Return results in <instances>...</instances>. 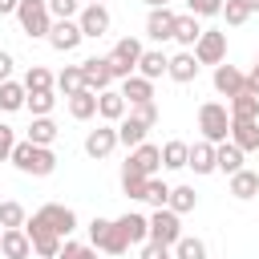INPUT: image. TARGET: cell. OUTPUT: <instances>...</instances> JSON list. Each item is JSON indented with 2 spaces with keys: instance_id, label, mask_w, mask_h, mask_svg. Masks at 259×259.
I'll return each instance as SVG.
<instances>
[{
  "instance_id": "obj_1",
  "label": "cell",
  "mask_w": 259,
  "mask_h": 259,
  "mask_svg": "<svg viewBox=\"0 0 259 259\" xmlns=\"http://www.w3.org/2000/svg\"><path fill=\"white\" fill-rule=\"evenodd\" d=\"M8 162H12L20 174H28V178H49V174L57 170V154H53V146H32L28 138H16Z\"/></svg>"
},
{
  "instance_id": "obj_2",
  "label": "cell",
  "mask_w": 259,
  "mask_h": 259,
  "mask_svg": "<svg viewBox=\"0 0 259 259\" xmlns=\"http://www.w3.org/2000/svg\"><path fill=\"white\" fill-rule=\"evenodd\" d=\"M198 130H202V138L206 142H227V134H231V109L223 105V101H202L198 105Z\"/></svg>"
},
{
  "instance_id": "obj_3",
  "label": "cell",
  "mask_w": 259,
  "mask_h": 259,
  "mask_svg": "<svg viewBox=\"0 0 259 259\" xmlns=\"http://www.w3.org/2000/svg\"><path fill=\"white\" fill-rule=\"evenodd\" d=\"M138 57H142V40L138 36H121L113 49H109V69H113V81H125L134 69H138Z\"/></svg>"
},
{
  "instance_id": "obj_4",
  "label": "cell",
  "mask_w": 259,
  "mask_h": 259,
  "mask_svg": "<svg viewBox=\"0 0 259 259\" xmlns=\"http://www.w3.org/2000/svg\"><path fill=\"white\" fill-rule=\"evenodd\" d=\"M146 219H150V239L154 243L174 247L182 239V214H174L170 206H154V214H146Z\"/></svg>"
},
{
  "instance_id": "obj_5",
  "label": "cell",
  "mask_w": 259,
  "mask_h": 259,
  "mask_svg": "<svg viewBox=\"0 0 259 259\" xmlns=\"http://www.w3.org/2000/svg\"><path fill=\"white\" fill-rule=\"evenodd\" d=\"M190 53H194L198 65H223L227 61V32L223 28H202Z\"/></svg>"
},
{
  "instance_id": "obj_6",
  "label": "cell",
  "mask_w": 259,
  "mask_h": 259,
  "mask_svg": "<svg viewBox=\"0 0 259 259\" xmlns=\"http://www.w3.org/2000/svg\"><path fill=\"white\" fill-rule=\"evenodd\" d=\"M89 243L97 251H105V255H125L130 251V243L121 239V231L113 227V219H101V214L89 223Z\"/></svg>"
},
{
  "instance_id": "obj_7",
  "label": "cell",
  "mask_w": 259,
  "mask_h": 259,
  "mask_svg": "<svg viewBox=\"0 0 259 259\" xmlns=\"http://www.w3.org/2000/svg\"><path fill=\"white\" fill-rule=\"evenodd\" d=\"M16 20H20V32H24V36H32V40H45V36H49V28H53L49 8H45V4H28V0H20Z\"/></svg>"
},
{
  "instance_id": "obj_8",
  "label": "cell",
  "mask_w": 259,
  "mask_h": 259,
  "mask_svg": "<svg viewBox=\"0 0 259 259\" xmlns=\"http://www.w3.org/2000/svg\"><path fill=\"white\" fill-rule=\"evenodd\" d=\"M24 235H28L32 251H36L40 259H57V251H61V235H53V231L45 227L40 214H28V219H24Z\"/></svg>"
},
{
  "instance_id": "obj_9",
  "label": "cell",
  "mask_w": 259,
  "mask_h": 259,
  "mask_svg": "<svg viewBox=\"0 0 259 259\" xmlns=\"http://www.w3.org/2000/svg\"><path fill=\"white\" fill-rule=\"evenodd\" d=\"M109 24H113V16H109V8L105 4H81V12H77V28H81V36L89 40H97V36H105L109 32Z\"/></svg>"
},
{
  "instance_id": "obj_10",
  "label": "cell",
  "mask_w": 259,
  "mask_h": 259,
  "mask_svg": "<svg viewBox=\"0 0 259 259\" xmlns=\"http://www.w3.org/2000/svg\"><path fill=\"white\" fill-rule=\"evenodd\" d=\"M36 214H40V219H45V227H49L53 235H61V239H69V235L77 231V210H73V206H65V202H45Z\"/></svg>"
},
{
  "instance_id": "obj_11",
  "label": "cell",
  "mask_w": 259,
  "mask_h": 259,
  "mask_svg": "<svg viewBox=\"0 0 259 259\" xmlns=\"http://www.w3.org/2000/svg\"><path fill=\"white\" fill-rule=\"evenodd\" d=\"M113 150H117V125H113V121H101L97 130H89V134H85V154H89L93 162L109 158Z\"/></svg>"
},
{
  "instance_id": "obj_12",
  "label": "cell",
  "mask_w": 259,
  "mask_h": 259,
  "mask_svg": "<svg viewBox=\"0 0 259 259\" xmlns=\"http://www.w3.org/2000/svg\"><path fill=\"white\" fill-rule=\"evenodd\" d=\"M125 170H138V174H158L162 170V146H154V142H142V146H134L130 150V158L121 162Z\"/></svg>"
},
{
  "instance_id": "obj_13",
  "label": "cell",
  "mask_w": 259,
  "mask_h": 259,
  "mask_svg": "<svg viewBox=\"0 0 259 259\" xmlns=\"http://www.w3.org/2000/svg\"><path fill=\"white\" fill-rule=\"evenodd\" d=\"M174 8L170 4H162V8H150V16H146V36L154 40V45H162V40H174Z\"/></svg>"
},
{
  "instance_id": "obj_14",
  "label": "cell",
  "mask_w": 259,
  "mask_h": 259,
  "mask_svg": "<svg viewBox=\"0 0 259 259\" xmlns=\"http://www.w3.org/2000/svg\"><path fill=\"white\" fill-rule=\"evenodd\" d=\"M81 81H85V89H93V93L109 89V85H113L109 61H105V57H85V61H81Z\"/></svg>"
},
{
  "instance_id": "obj_15",
  "label": "cell",
  "mask_w": 259,
  "mask_h": 259,
  "mask_svg": "<svg viewBox=\"0 0 259 259\" xmlns=\"http://www.w3.org/2000/svg\"><path fill=\"white\" fill-rule=\"evenodd\" d=\"M210 81H214V93H219V97H235V93L247 89V73H243L239 65H227V61L214 65V77H210Z\"/></svg>"
},
{
  "instance_id": "obj_16",
  "label": "cell",
  "mask_w": 259,
  "mask_h": 259,
  "mask_svg": "<svg viewBox=\"0 0 259 259\" xmlns=\"http://www.w3.org/2000/svg\"><path fill=\"white\" fill-rule=\"evenodd\" d=\"M227 142H235L243 154H255L259 150V117H231Z\"/></svg>"
},
{
  "instance_id": "obj_17",
  "label": "cell",
  "mask_w": 259,
  "mask_h": 259,
  "mask_svg": "<svg viewBox=\"0 0 259 259\" xmlns=\"http://www.w3.org/2000/svg\"><path fill=\"white\" fill-rule=\"evenodd\" d=\"M113 227L121 231V239H125L130 247H142V243L150 239V219L138 214V210H125L121 219H113Z\"/></svg>"
},
{
  "instance_id": "obj_18",
  "label": "cell",
  "mask_w": 259,
  "mask_h": 259,
  "mask_svg": "<svg viewBox=\"0 0 259 259\" xmlns=\"http://www.w3.org/2000/svg\"><path fill=\"white\" fill-rule=\"evenodd\" d=\"M57 53H73L85 36H81V28H77V20H53V28H49V36H45Z\"/></svg>"
},
{
  "instance_id": "obj_19",
  "label": "cell",
  "mask_w": 259,
  "mask_h": 259,
  "mask_svg": "<svg viewBox=\"0 0 259 259\" xmlns=\"http://www.w3.org/2000/svg\"><path fill=\"white\" fill-rule=\"evenodd\" d=\"M198 69H202V65L194 61V53H190V49H178V53L166 61V77H170V81H178V85H190V81L198 77Z\"/></svg>"
},
{
  "instance_id": "obj_20",
  "label": "cell",
  "mask_w": 259,
  "mask_h": 259,
  "mask_svg": "<svg viewBox=\"0 0 259 259\" xmlns=\"http://www.w3.org/2000/svg\"><path fill=\"white\" fill-rule=\"evenodd\" d=\"M0 255L4 259H28L32 255V243H28L24 227H4L0 231Z\"/></svg>"
},
{
  "instance_id": "obj_21",
  "label": "cell",
  "mask_w": 259,
  "mask_h": 259,
  "mask_svg": "<svg viewBox=\"0 0 259 259\" xmlns=\"http://www.w3.org/2000/svg\"><path fill=\"white\" fill-rule=\"evenodd\" d=\"M125 113H130V105H125V97H121L113 85L97 93V117H101V121H113V125H117Z\"/></svg>"
},
{
  "instance_id": "obj_22",
  "label": "cell",
  "mask_w": 259,
  "mask_h": 259,
  "mask_svg": "<svg viewBox=\"0 0 259 259\" xmlns=\"http://www.w3.org/2000/svg\"><path fill=\"white\" fill-rule=\"evenodd\" d=\"M227 194L231 198H239V202H251V198H259V174L255 170H235L231 174V182H227Z\"/></svg>"
},
{
  "instance_id": "obj_23",
  "label": "cell",
  "mask_w": 259,
  "mask_h": 259,
  "mask_svg": "<svg viewBox=\"0 0 259 259\" xmlns=\"http://www.w3.org/2000/svg\"><path fill=\"white\" fill-rule=\"evenodd\" d=\"M117 93L125 97V105H142V101H154V81H146L142 73H130Z\"/></svg>"
},
{
  "instance_id": "obj_24",
  "label": "cell",
  "mask_w": 259,
  "mask_h": 259,
  "mask_svg": "<svg viewBox=\"0 0 259 259\" xmlns=\"http://www.w3.org/2000/svg\"><path fill=\"white\" fill-rule=\"evenodd\" d=\"M65 105H69V117H73V121H89V117H97V93H93V89H77V93H69Z\"/></svg>"
},
{
  "instance_id": "obj_25",
  "label": "cell",
  "mask_w": 259,
  "mask_h": 259,
  "mask_svg": "<svg viewBox=\"0 0 259 259\" xmlns=\"http://www.w3.org/2000/svg\"><path fill=\"white\" fill-rule=\"evenodd\" d=\"M146 134H150V125H146V121H138L134 113H125V117L117 121V146H125V150L142 146V142H146Z\"/></svg>"
},
{
  "instance_id": "obj_26",
  "label": "cell",
  "mask_w": 259,
  "mask_h": 259,
  "mask_svg": "<svg viewBox=\"0 0 259 259\" xmlns=\"http://www.w3.org/2000/svg\"><path fill=\"white\" fill-rule=\"evenodd\" d=\"M186 166H190L194 174H214V142L198 138V142L190 146V154H186Z\"/></svg>"
},
{
  "instance_id": "obj_27",
  "label": "cell",
  "mask_w": 259,
  "mask_h": 259,
  "mask_svg": "<svg viewBox=\"0 0 259 259\" xmlns=\"http://www.w3.org/2000/svg\"><path fill=\"white\" fill-rule=\"evenodd\" d=\"M166 53L162 49H142V57H138V69L134 73H142L146 81H158V77H166Z\"/></svg>"
},
{
  "instance_id": "obj_28",
  "label": "cell",
  "mask_w": 259,
  "mask_h": 259,
  "mask_svg": "<svg viewBox=\"0 0 259 259\" xmlns=\"http://www.w3.org/2000/svg\"><path fill=\"white\" fill-rule=\"evenodd\" d=\"M243 158H247V154H243L235 142H219V146H214V170H223L227 178H231L235 170H243Z\"/></svg>"
},
{
  "instance_id": "obj_29",
  "label": "cell",
  "mask_w": 259,
  "mask_h": 259,
  "mask_svg": "<svg viewBox=\"0 0 259 259\" xmlns=\"http://www.w3.org/2000/svg\"><path fill=\"white\" fill-rule=\"evenodd\" d=\"M198 32H202V20H198V16H190V12H182V16H174V40H178L182 49H194V40H198Z\"/></svg>"
},
{
  "instance_id": "obj_30",
  "label": "cell",
  "mask_w": 259,
  "mask_h": 259,
  "mask_svg": "<svg viewBox=\"0 0 259 259\" xmlns=\"http://www.w3.org/2000/svg\"><path fill=\"white\" fill-rule=\"evenodd\" d=\"M24 97H28V89H24V81H0V109L4 113H16V109H24Z\"/></svg>"
},
{
  "instance_id": "obj_31",
  "label": "cell",
  "mask_w": 259,
  "mask_h": 259,
  "mask_svg": "<svg viewBox=\"0 0 259 259\" xmlns=\"http://www.w3.org/2000/svg\"><path fill=\"white\" fill-rule=\"evenodd\" d=\"M53 105H57V89H32V93L24 97V109H28L32 117H49Z\"/></svg>"
},
{
  "instance_id": "obj_32",
  "label": "cell",
  "mask_w": 259,
  "mask_h": 259,
  "mask_svg": "<svg viewBox=\"0 0 259 259\" xmlns=\"http://www.w3.org/2000/svg\"><path fill=\"white\" fill-rule=\"evenodd\" d=\"M57 134H61V130H57V121H53V117H32V125H28V134H24V138H28L32 146H53V142H57Z\"/></svg>"
},
{
  "instance_id": "obj_33",
  "label": "cell",
  "mask_w": 259,
  "mask_h": 259,
  "mask_svg": "<svg viewBox=\"0 0 259 259\" xmlns=\"http://www.w3.org/2000/svg\"><path fill=\"white\" fill-rule=\"evenodd\" d=\"M186 154H190V146L182 138H170L162 146V170H186Z\"/></svg>"
},
{
  "instance_id": "obj_34",
  "label": "cell",
  "mask_w": 259,
  "mask_h": 259,
  "mask_svg": "<svg viewBox=\"0 0 259 259\" xmlns=\"http://www.w3.org/2000/svg\"><path fill=\"white\" fill-rule=\"evenodd\" d=\"M227 109H231V117H259V93L243 89V93L227 97Z\"/></svg>"
},
{
  "instance_id": "obj_35",
  "label": "cell",
  "mask_w": 259,
  "mask_h": 259,
  "mask_svg": "<svg viewBox=\"0 0 259 259\" xmlns=\"http://www.w3.org/2000/svg\"><path fill=\"white\" fill-rule=\"evenodd\" d=\"M166 206H170L174 214H190V210L198 206V194H194V186H170V198H166Z\"/></svg>"
},
{
  "instance_id": "obj_36",
  "label": "cell",
  "mask_w": 259,
  "mask_h": 259,
  "mask_svg": "<svg viewBox=\"0 0 259 259\" xmlns=\"http://www.w3.org/2000/svg\"><path fill=\"white\" fill-rule=\"evenodd\" d=\"M53 89H57L61 97H69V93H77V89H85V81H81V65H65V69L57 73V81H53Z\"/></svg>"
},
{
  "instance_id": "obj_37",
  "label": "cell",
  "mask_w": 259,
  "mask_h": 259,
  "mask_svg": "<svg viewBox=\"0 0 259 259\" xmlns=\"http://www.w3.org/2000/svg\"><path fill=\"white\" fill-rule=\"evenodd\" d=\"M170 255H174V259H206V243H202L198 235H182V239L170 247Z\"/></svg>"
},
{
  "instance_id": "obj_38",
  "label": "cell",
  "mask_w": 259,
  "mask_h": 259,
  "mask_svg": "<svg viewBox=\"0 0 259 259\" xmlns=\"http://www.w3.org/2000/svg\"><path fill=\"white\" fill-rule=\"evenodd\" d=\"M166 198H170V182H162L158 174H150V178H146V194H142V202H150V206H166Z\"/></svg>"
},
{
  "instance_id": "obj_39",
  "label": "cell",
  "mask_w": 259,
  "mask_h": 259,
  "mask_svg": "<svg viewBox=\"0 0 259 259\" xmlns=\"http://www.w3.org/2000/svg\"><path fill=\"white\" fill-rule=\"evenodd\" d=\"M57 259H97V247L93 243H77V239H61Z\"/></svg>"
},
{
  "instance_id": "obj_40",
  "label": "cell",
  "mask_w": 259,
  "mask_h": 259,
  "mask_svg": "<svg viewBox=\"0 0 259 259\" xmlns=\"http://www.w3.org/2000/svg\"><path fill=\"white\" fill-rule=\"evenodd\" d=\"M121 194L142 202V194H146V174H138V170H125V166H121Z\"/></svg>"
},
{
  "instance_id": "obj_41",
  "label": "cell",
  "mask_w": 259,
  "mask_h": 259,
  "mask_svg": "<svg viewBox=\"0 0 259 259\" xmlns=\"http://www.w3.org/2000/svg\"><path fill=\"white\" fill-rule=\"evenodd\" d=\"M24 219H28V210L16 198H4L0 202V227H24Z\"/></svg>"
},
{
  "instance_id": "obj_42",
  "label": "cell",
  "mask_w": 259,
  "mask_h": 259,
  "mask_svg": "<svg viewBox=\"0 0 259 259\" xmlns=\"http://www.w3.org/2000/svg\"><path fill=\"white\" fill-rule=\"evenodd\" d=\"M53 81H57V77H53L45 65H28V73H24V89H28V93H32V89H53Z\"/></svg>"
},
{
  "instance_id": "obj_43",
  "label": "cell",
  "mask_w": 259,
  "mask_h": 259,
  "mask_svg": "<svg viewBox=\"0 0 259 259\" xmlns=\"http://www.w3.org/2000/svg\"><path fill=\"white\" fill-rule=\"evenodd\" d=\"M45 8H49V16H53V20H77L81 0H45Z\"/></svg>"
},
{
  "instance_id": "obj_44",
  "label": "cell",
  "mask_w": 259,
  "mask_h": 259,
  "mask_svg": "<svg viewBox=\"0 0 259 259\" xmlns=\"http://www.w3.org/2000/svg\"><path fill=\"white\" fill-rule=\"evenodd\" d=\"M219 16H223L231 28H239V24H247V20H251V12H247L239 0H223V12H219Z\"/></svg>"
},
{
  "instance_id": "obj_45",
  "label": "cell",
  "mask_w": 259,
  "mask_h": 259,
  "mask_svg": "<svg viewBox=\"0 0 259 259\" xmlns=\"http://www.w3.org/2000/svg\"><path fill=\"white\" fill-rule=\"evenodd\" d=\"M186 12H190V16H198V20L219 16V12H223V0H186Z\"/></svg>"
},
{
  "instance_id": "obj_46",
  "label": "cell",
  "mask_w": 259,
  "mask_h": 259,
  "mask_svg": "<svg viewBox=\"0 0 259 259\" xmlns=\"http://www.w3.org/2000/svg\"><path fill=\"white\" fill-rule=\"evenodd\" d=\"M130 113H134L138 121H146L150 130L158 125V101H142V105H130Z\"/></svg>"
},
{
  "instance_id": "obj_47",
  "label": "cell",
  "mask_w": 259,
  "mask_h": 259,
  "mask_svg": "<svg viewBox=\"0 0 259 259\" xmlns=\"http://www.w3.org/2000/svg\"><path fill=\"white\" fill-rule=\"evenodd\" d=\"M12 146H16V130H12L8 121H0V162H8Z\"/></svg>"
},
{
  "instance_id": "obj_48",
  "label": "cell",
  "mask_w": 259,
  "mask_h": 259,
  "mask_svg": "<svg viewBox=\"0 0 259 259\" xmlns=\"http://www.w3.org/2000/svg\"><path fill=\"white\" fill-rule=\"evenodd\" d=\"M138 259H174V255H170V247H162V243L146 239V243H142V255H138Z\"/></svg>"
},
{
  "instance_id": "obj_49",
  "label": "cell",
  "mask_w": 259,
  "mask_h": 259,
  "mask_svg": "<svg viewBox=\"0 0 259 259\" xmlns=\"http://www.w3.org/2000/svg\"><path fill=\"white\" fill-rule=\"evenodd\" d=\"M12 65H16V61H12V53H4V49H0V81H8V77H12Z\"/></svg>"
},
{
  "instance_id": "obj_50",
  "label": "cell",
  "mask_w": 259,
  "mask_h": 259,
  "mask_svg": "<svg viewBox=\"0 0 259 259\" xmlns=\"http://www.w3.org/2000/svg\"><path fill=\"white\" fill-rule=\"evenodd\" d=\"M16 8H20V0H0V16H16Z\"/></svg>"
},
{
  "instance_id": "obj_51",
  "label": "cell",
  "mask_w": 259,
  "mask_h": 259,
  "mask_svg": "<svg viewBox=\"0 0 259 259\" xmlns=\"http://www.w3.org/2000/svg\"><path fill=\"white\" fill-rule=\"evenodd\" d=\"M247 89H251V93H259V65L247 73Z\"/></svg>"
},
{
  "instance_id": "obj_52",
  "label": "cell",
  "mask_w": 259,
  "mask_h": 259,
  "mask_svg": "<svg viewBox=\"0 0 259 259\" xmlns=\"http://www.w3.org/2000/svg\"><path fill=\"white\" fill-rule=\"evenodd\" d=\"M239 4H243L247 12H259V0H239Z\"/></svg>"
},
{
  "instance_id": "obj_53",
  "label": "cell",
  "mask_w": 259,
  "mask_h": 259,
  "mask_svg": "<svg viewBox=\"0 0 259 259\" xmlns=\"http://www.w3.org/2000/svg\"><path fill=\"white\" fill-rule=\"evenodd\" d=\"M146 8H162V4H170V0H142Z\"/></svg>"
},
{
  "instance_id": "obj_54",
  "label": "cell",
  "mask_w": 259,
  "mask_h": 259,
  "mask_svg": "<svg viewBox=\"0 0 259 259\" xmlns=\"http://www.w3.org/2000/svg\"><path fill=\"white\" fill-rule=\"evenodd\" d=\"M81 4H105V0H81Z\"/></svg>"
},
{
  "instance_id": "obj_55",
  "label": "cell",
  "mask_w": 259,
  "mask_h": 259,
  "mask_svg": "<svg viewBox=\"0 0 259 259\" xmlns=\"http://www.w3.org/2000/svg\"><path fill=\"white\" fill-rule=\"evenodd\" d=\"M28 4H45V0H28Z\"/></svg>"
},
{
  "instance_id": "obj_56",
  "label": "cell",
  "mask_w": 259,
  "mask_h": 259,
  "mask_svg": "<svg viewBox=\"0 0 259 259\" xmlns=\"http://www.w3.org/2000/svg\"><path fill=\"white\" fill-rule=\"evenodd\" d=\"M255 65H259V53H255Z\"/></svg>"
},
{
  "instance_id": "obj_57",
  "label": "cell",
  "mask_w": 259,
  "mask_h": 259,
  "mask_svg": "<svg viewBox=\"0 0 259 259\" xmlns=\"http://www.w3.org/2000/svg\"><path fill=\"white\" fill-rule=\"evenodd\" d=\"M0 231H4V227H0Z\"/></svg>"
}]
</instances>
